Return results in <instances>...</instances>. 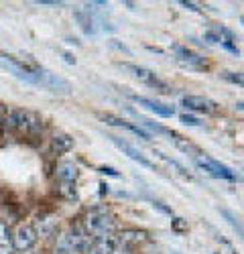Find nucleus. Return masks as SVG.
<instances>
[{
  "label": "nucleus",
  "mask_w": 244,
  "mask_h": 254,
  "mask_svg": "<svg viewBox=\"0 0 244 254\" xmlns=\"http://www.w3.org/2000/svg\"><path fill=\"white\" fill-rule=\"evenodd\" d=\"M236 108H238V110H242V112H244V102H236Z\"/></svg>",
  "instance_id": "28"
},
{
  "label": "nucleus",
  "mask_w": 244,
  "mask_h": 254,
  "mask_svg": "<svg viewBox=\"0 0 244 254\" xmlns=\"http://www.w3.org/2000/svg\"><path fill=\"white\" fill-rule=\"evenodd\" d=\"M203 39H206V41H210V43H222V41H220V37H218L214 31H208L206 35H203Z\"/></svg>",
  "instance_id": "21"
},
{
  "label": "nucleus",
  "mask_w": 244,
  "mask_h": 254,
  "mask_svg": "<svg viewBox=\"0 0 244 254\" xmlns=\"http://www.w3.org/2000/svg\"><path fill=\"white\" fill-rule=\"evenodd\" d=\"M224 49H228L230 53H234V55H240V51H238V47L236 45H232V43H220Z\"/></svg>",
  "instance_id": "23"
},
{
  "label": "nucleus",
  "mask_w": 244,
  "mask_h": 254,
  "mask_svg": "<svg viewBox=\"0 0 244 254\" xmlns=\"http://www.w3.org/2000/svg\"><path fill=\"white\" fill-rule=\"evenodd\" d=\"M0 128L6 132H16V134H27L35 136L43 130V118L31 110L23 108H8L0 114Z\"/></svg>",
  "instance_id": "1"
},
{
  "label": "nucleus",
  "mask_w": 244,
  "mask_h": 254,
  "mask_svg": "<svg viewBox=\"0 0 244 254\" xmlns=\"http://www.w3.org/2000/svg\"><path fill=\"white\" fill-rule=\"evenodd\" d=\"M98 116L104 120L106 124L118 126V128H126V130H130L132 134H136V136H140V138L151 140V134H149L145 128H140L138 124H132V122H128V120H124V118H120V116H116V114H110V112H100Z\"/></svg>",
  "instance_id": "9"
},
{
  "label": "nucleus",
  "mask_w": 244,
  "mask_h": 254,
  "mask_svg": "<svg viewBox=\"0 0 244 254\" xmlns=\"http://www.w3.org/2000/svg\"><path fill=\"white\" fill-rule=\"evenodd\" d=\"M122 67H124L126 71H130V75H132L134 79L142 81L145 86L155 88V90H157V92H161V94H171V88H169L163 79H159V77H157V73H153L151 69L142 67V65H132V63H122Z\"/></svg>",
  "instance_id": "5"
},
{
  "label": "nucleus",
  "mask_w": 244,
  "mask_h": 254,
  "mask_svg": "<svg viewBox=\"0 0 244 254\" xmlns=\"http://www.w3.org/2000/svg\"><path fill=\"white\" fill-rule=\"evenodd\" d=\"M183 6H185V8H189V10H193V12H201V8L197 6V4H193V2H187V0H183V2H181Z\"/></svg>",
  "instance_id": "24"
},
{
  "label": "nucleus",
  "mask_w": 244,
  "mask_h": 254,
  "mask_svg": "<svg viewBox=\"0 0 244 254\" xmlns=\"http://www.w3.org/2000/svg\"><path fill=\"white\" fill-rule=\"evenodd\" d=\"M37 240H39V234H37V230L31 224H20L14 230V234H12V246L18 252L31 250L37 244Z\"/></svg>",
  "instance_id": "7"
},
{
  "label": "nucleus",
  "mask_w": 244,
  "mask_h": 254,
  "mask_svg": "<svg viewBox=\"0 0 244 254\" xmlns=\"http://www.w3.org/2000/svg\"><path fill=\"white\" fill-rule=\"evenodd\" d=\"M90 238L86 236L84 230H67L63 232L55 244V254H77L90 248Z\"/></svg>",
  "instance_id": "3"
},
{
  "label": "nucleus",
  "mask_w": 244,
  "mask_h": 254,
  "mask_svg": "<svg viewBox=\"0 0 244 254\" xmlns=\"http://www.w3.org/2000/svg\"><path fill=\"white\" fill-rule=\"evenodd\" d=\"M106 138H108V140H110V142H112V144L116 146V149H120L122 153H124V155L128 157V159L136 161V163H138L140 167H147V169H155V165H153V163H151V161H149V159H147L145 155H142L140 151H136V149H134V146H132L130 142L122 140V138H118V136H112V134H110V136H106Z\"/></svg>",
  "instance_id": "8"
},
{
  "label": "nucleus",
  "mask_w": 244,
  "mask_h": 254,
  "mask_svg": "<svg viewBox=\"0 0 244 254\" xmlns=\"http://www.w3.org/2000/svg\"><path fill=\"white\" fill-rule=\"evenodd\" d=\"M128 96H130V100H134V102L140 104V106H145L149 112H155V114L161 116V118H173V114H175V110L171 108V106H167V104H161V102H157V100L138 96V94H128Z\"/></svg>",
  "instance_id": "11"
},
{
  "label": "nucleus",
  "mask_w": 244,
  "mask_h": 254,
  "mask_svg": "<svg viewBox=\"0 0 244 254\" xmlns=\"http://www.w3.org/2000/svg\"><path fill=\"white\" fill-rule=\"evenodd\" d=\"M242 25H244V16H242Z\"/></svg>",
  "instance_id": "29"
},
{
  "label": "nucleus",
  "mask_w": 244,
  "mask_h": 254,
  "mask_svg": "<svg viewBox=\"0 0 244 254\" xmlns=\"http://www.w3.org/2000/svg\"><path fill=\"white\" fill-rule=\"evenodd\" d=\"M86 236L90 240H102V238H112L116 230V218L112 211L106 207H94L90 209L84 218V228Z\"/></svg>",
  "instance_id": "2"
},
{
  "label": "nucleus",
  "mask_w": 244,
  "mask_h": 254,
  "mask_svg": "<svg viewBox=\"0 0 244 254\" xmlns=\"http://www.w3.org/2000/svg\"><path fill=\"white\" fill-rule=\"evenodd\" d=\"M35 86H41V88H45V90L57 94V96H69L71 90H73L67 79H63L57 73H51V71H47L43 67L35 73Z\"/></svg>",
  "instance_id": "4"
},
{
  "label": "nucleus",
  "mask_w": 244,
  "mask_h": 254,
  "mask_svg": "<svg viewBox=\"0 0 244 254\" xmlns=\"http://www.w3.org/2000/svg\"><path fill=\"white\" fill-rule=\"evenodd\" d=\"M175 55H177V61L183 63V65H187V67H193V69H203V67H208V63L206 59H203L199 53L187 49V47H181V45H175Z\"/></svg>",
  "instance_id": "12"
},
{
  "label": "nucleus",
  "mask_w": 244,
  "mask_h": 254,
  "mask_svg": "<svg viewBox=\"0 0 244 254\" xmlns=\"http://www.w3.org/2000/svg\"><path fill=\"white\" fill-rule=\"evenodd\" d=\"M218 211L222 214V218L226 220V222H228V224H230V226L236 230V234H238V236L244 240V222H242V220H240V218L234 214V211H230L228 207H220Z\"/></svg>",
  "instance_id": "17"
},
{
  "label": "nucleus",
  "mask_w": 244,
  "mask_h": 254,
  "mask_svg": "<svg viewBox=\"0 0 244 254\" xmlns=\"http://www.w3.org/2000/svg\"><path fill=\"white\" fill-rule=\"evenodd\" d=\"M195 165L199 167V169H203L208 175H212V177H216V179H228V181H238L240 177L232 171V169H228L224 163H220V161H216V159H212V157H208V155H197L195 157Z\"/></svg>",
  "instance_id": "6"
},
{
  "label": "nucleus",
  "mask_w": 244,
  "mask_h": 254,
  "mask_svg": "<svg viewBox=\"0 0 244 254\" xmlns=\"http://www.w3.org/2000/svg\"><path fill=\"white\" fill-rule=\"evenodd\" d=\"M14 246H12V236L6 224L0 222V254H12Z\"/></svg>",
  "instance_id": "18"
},
{
  "label": "nucleus",
  "mask_w": 244,
  "mask_h": 254,
  "mask_svg": "<svg viewBox=\"0 0 244 254\" xmlns=\"http://www.w3.org/2000/svg\"><path fill=\"white\" fill-rule=\"evenodd\" d=\"M71 149H73V138H71L69 134L59 132V134H55V136L51 138V151H53L55 155H65V153H69Z\"/></svg>",
  "instance_id": "14"
},
{
  "label": "nucleus",
  "mask_w": 244,
  "mask_h": 254,
  "mask_svg": "<svg viewBox=\"0 0 244 254\" xmlns=\"http://www.w3.org/2000/svg\"><path fill=\"white\" fill-rule=\"evenodd\" d=\"M37 4H43V6H59L61 2H57V0H37Z\"/></svg>",
  "instance_id": "25"
},
{
  "label": "nucleus",
  "mask_w": 244,
  "mask_h": 254,
  "mask_svg": "<svg viewBox=\"0 0 244 254\" xmlns=\"http://www.w3.org/2000/svg\"><path fill=\"white\" fill-rule=\"evenodd\" d=\"M153 205H155V207H159L161 211H165V214H169V216H173V209H171V207H165V205H163L161 201H153Z\"/></svg>",
  "instance_id": "22"
},
{
  "label": "nucleus",
  "mask_w": 244,
  "mask_h": 254,
  "mask_svg": "<svg viewBox=\"0 0 244 254\" xmlns=\"http://www.w3.org/2000/svg\"><path fill=\"white\" fill-rule=\"evenodd\" d=\"M116 250V240L112 238H102V240H92L90 248L86 250L88 254H114Z\"/></svg>",
  "instance_id": "15"
},
{
  "label": "nucleus",
  "mask_w": 244,
  "mask_h": 254,
  "mask_svg": "<svg viewBox=\"0 0 244 254\" xmlns=\"http://www.w3.org/2000/svg\"><path fill=\"white\" fill-rule=\"evenodd\" d=\"M181 104L185 106L187 110L203 112V114H214V112L218 110L216 102H212V100H210V98H206V96H193V94L183 96V98H181Z\"/></svg>",
  "instance_id": "10"
},
{
  "label": "nucleus",
  "mask_w": 244,
  "mask_h": 254,
  "mask_svg": "<svg viewBox=\"0 0 244 254\" xmlns=\"http://www.w3.org/2000/svg\"><path fill=\"white\" fill-rule=\"evenodd\" d=\"M183 124H185V126H201L203 122H199L195 116H189V114H181V118H179Z\"/></svg>",
  "instance_id": "20"
},
{
  "label": "nucleus",
  "mask_w": 244,
  "mask_h": 254,
  "mask_svg": "<svg viewBox=\"0 0 244 254\" xmlns=\"http://www.w3.org/2000/svg\"><path fill=\"white\" fill-rule=\"evenodd\" d=\"M222 79H226L230 83H236V86L244 88V73L242 71H222Z\"/></svg>",
  "instance_id": "19"
},
{
  "label": "nucleus",
  "mask_w": 244,
  "mask_h": 254,
  "mask_svg": "<svg viewBox=\"0 0 244 254\" xmlns=\"http://www.w3.org/2000/svg\"><path fill=\"white\" fill-rule=\"evenodd\" d=\"M100 171H102V173H106V175H112V177H118V173L114 171V169H110V167H102Z\"/></svg>",
  "instance_id": "26"
},
{
  "label": "nucleus",
  "mask_w": 244,
  "mask_h": 254,
  "mask_svg": "<svg viewBox=\"0 0 244 254\" xmlns=\"http://www.w3.org/2000/svg\"><path fill=\"white\" fill-rule=\"evenodd\" d=\"M73 14H75V18H77L81 31H84L86 35H94V33H96V27H94V25H96V16H92L90 8H86V10H75Z\"/></svg>",
  "instance_id": "16"
},
{
  "label": "nucleus",
  "mask_w": 244,
  "mask_h": 254,
  "mask_svg": "<svg viewBox=\"0 0 244 254\" xmlns=\"http://www.w3.org/2000/svg\"><path fill=\"white\" fill-rule=\"evenodd\" d=\"M114 254H132L128 248H122V250H114Z\"/></svg>",
  "instance_id": "27"
},
{
  "label": "nucleus",
  "mask_w": 244,
  "mask_h": 254,
  "mask_svg": "<svg viewBox=\"0 0 244 254\" xmlns=\"http://www.w3.org/2000/svg\"><path fill=\"white\" fill-rule=\"evenodd\" d=\"M55 175H57V179L61 183H75V179H77V167H75V163L63 161V163L57 165Z\"/></svg>",
  "instance_id": "13"
}]
</instances>
